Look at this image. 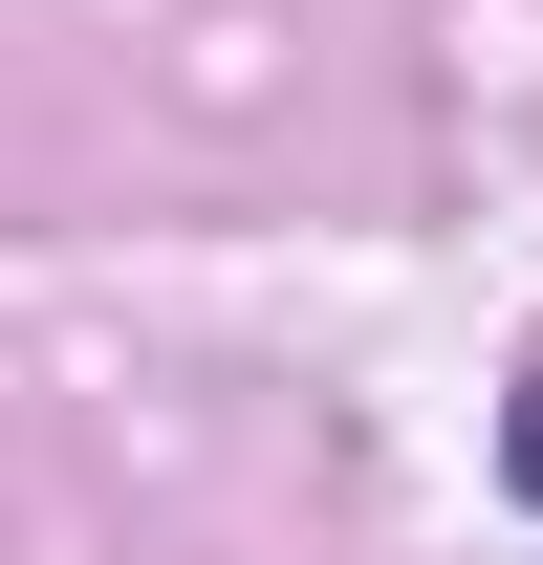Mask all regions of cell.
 I'll use <instances>...</instances> for the list:
<instances>
[{
  "label": "cell",
  "instance_id": "6da1fadb",
  "mask_svg": "<svg viewBox=\"0 0 543 565\" xmlns=\"http://www.w3.org/2000/svg\"><path fill=\"white\" fill-rule=\"evenodd\" d=\"M500 479H522V500H543V370H522V414H500Z\"/></svg>",
  "mask_w": 543,
  "mask_h": 565
}]
</instances>
